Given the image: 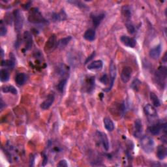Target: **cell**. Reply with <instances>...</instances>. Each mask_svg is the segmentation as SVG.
I'll return each mask as SVG.
<instances>
[{
    "label": "cell",
    "mask_w": 167,
    "mask_h": 167,
    "mask_svg": "<svg viewBox=\"0 0 167 167\" xmlns=\"http://www.w3.org/2000/svg\"><path fill=\"white\" fill-rule=\"evenodd\" d=\"M167 68L165 66H160L155 73V79L158 86L164 89L166 86Z\"/></svg>",
    "instance_id": "1"
},
{
    "label": "cell",
    "mask_w": 167,
    "mask_h": 167,
    "mask_svg": "<svg viewBox=\"0 0 167 167\" xmlns=\"http://www.w3.org/2000/svg\"><path fill=\"white\" fill-rule=\"evenodd\" d=\"M141 146L146 153H151L153 151L155 143L153 138L148 136H144L141 138Z\"/></svg>",
    "instance_id": "2"
},
{
    "label": "cell",
    "mask_w": 167,
    "mask_h": 167,
    "mask_svg": "<svg viewBox=\"0 0 167 167\" xmlns=\"http://www.w3.org/2000/svg\"><path fill=\"white\" fill-rule=\"evenodd\" d=\"M28 20L30 22L33 24H41L46 22V20L39 12L37 8H33L30 11L28 17Z\"/></svg>",
    "instance_id": "3"
},
{
    "label": "cell",
    "mask_w": 167,
    "mask_h": 167,
    "mask_svg": "<svg viewBox=\"0 0 167 167\" xmlns=\"http://www.w3.org/2000/svg\"><path fill=\"white\" fill-rule=\"evenodd\" d=\"M14 21V28L15 31L19 32L22 29L24 24V19L22 13L18 9L14 10L13 12Z\"/></svg>",
    "instance_id": "4"
},
{
    "label": "cell",
    "mask_w": 167,
    "mask_h": 167,
    "mask_svg": "<svg viewBox=\"0 0 167 167\" xmlns=\"http://www.w3.org/2000/svg\"><path fill=\"white\" fill-rule=\"evenodd\" d=\"M149 132L153 135H159L161 131L166 132V123H158L151 125L148 128Z\"/></svg>",
    "instance_id": "5"
},
{
    "label": "cell",
    "mask_w": 167,
    "mask_h": 167,
    "mask_svg": "<svg viewBox=\"0 0 167 167\" xmlns=\"http://www.w3.org/2000/svg\"><path fill=\"white\" fill-rule=\"evenodd\" d=\"M110 86L108 88H106L103 90L104 92H108L111 90V89L113 87L114 81L116 77V65L112 62H110Z\"/></svg>",
    "instance_id": "6"
},
{
    "label": "cell",
    "mask_w": 167,
    "mask_h": 167,
    "mask_svg": "<svg viewBox=\"0 0 167 167\" xmlns=\"http://www.w3.org/2000/svg\"><path fill=\"white\" fill-rule=\"evenodd\" d=\"M57 43L56 37H55V35L53 34L50 37L48 40L47 41L45 46H44V51L47 52H52L55 47H57Z\"/></svg>",
    "instance_id": "7"
},
{
    "label": "cell",
    "mask_w": 167,
    "mask_h": 167,
    "mask_svg": "<svg viewBox=\"0 0 167 167\" xmlns=\"http://www.w3.org/2000/svg\"><path fill=\"white\" fill-rule=\"evenodd\" d=\"M132 70L131 67L125 66L123 68L121 73V79L124 83H127L131 79Z\"/></svg>",
    "instance_id": "8"
},
{
    "label": "cell",
    "mask_w": 167,
    "mask_h": 167,
    "mask_svg": "<svg viewBox=\"0 0 167 167\" xmlns=\"http://www.w3.org/2000/svg\"><path fill=\"white\" fill-rule=\"evenodd\" d=\"M120 41L124 45L132 48H135L136 44V41L135 39L127 35H122L120 37Z\"/></svg>",
    "instance_id": "9"
},
{
    "label": "cell",
    "mask_w": 167,
    "mask_h": 167,
    "mask_svg": "<svg viewBox=\"0 0 167 167\" xmlns=\"http://www.w3.org/2000/svg\"><path fill=\"white\" fill-rule=\"evenodd\" d=\"M55 99V96L54 93H50L48 97H47L45 101H44L41 104V108L43 110H47L52 105Z\"/></svg>",
    "instance_id": "10"
},
{
    "label": "cell",
    "mask_w": 167,
    "mask_h": 167,
    "mask_svg": "<svg viewBox=\"0 0 167 167\" xmlns=\"http://www.w3.org/2000/svg\"><path fill=\"white\" fill-rule=\"evenodd\" d=\"M161 51H162V47L161 44H159L150 50L149 52V57L153 59H157L160 57Z\"/></svg>",
    "instance_id": "11"
},
{
    "label": "cell",
    "mask_w": 167,
    "mask_h": 167,
    "mask_svg": "<svg viewBox=\"0 0 167 167\" xmlns=\"http://www.w3.org/2000/svg\"><path fill=\"white\" fill-rule=\"evenodd\" d=\"M144 111L146 115L149 117V118H155L157 116L156 109H155L153 105L150 104H148L144 107Z\"/></svg>",
    "instance_id": "12"
},
{
    "label": "cell",
    "mask_w": 167,
    "mask_h": 167,
    "mask_svg": "<svg viewBox=\"0 0 167 167\" xmlns=\"http://www.w3.org/2000/svg\"><path fill=\"white\" fill-rule=\"evenodd\" d=\"M105 17V14L104 13H93L91 14V18L93 22V26L97 27H98L101 22Z\"/></svg>",
    "instance_id": "13"
},
{
    "label": "cell",
    "mask_w": 167,
    "mask_h": 167,
    "mask_svg": "<svg viewBox=\"0 0 167 167\" xmlns=\"http://www.w3.org/2000/svg\"><path fill=\"white\" fill-rule=\"evenodd\" d=\"M143 131V127L142 121L139 119L136 120L135 121V128H134V136L136 138L140 137L142 135Z\"/></svg>",
    "instance_id": "14"
},
{
    "label": "cell",
    "mask_w": 167,
    "mask_h": 167,
    "mask_svg": "<svg viewBox=\"0 0 167 167\" xmlns=\"http://www.w3.org/2000/svg\"><path fill=\"white\" fill-rule=\"evenodd\" d=\"M97 134L99 135V137L100 138V140H101V142L103 144L104 149L106 150V151H108L110 148V145H109L108 138L107 135H106L104 132H99V131H97Z\"/></svg>",
    "instance_id": "15"
},
{
    "label": "cell",
    "mask_w": 167,
    "mask_h": 167,
    "mask_svg": "<svg viewBox=\"0 0 167 167\" xmlns=\"http://www.w3.org/2000/svg\"><path fill=\"white\" fill-rule=\"evenodd\" d=\"M95 88V77L89 76L85 80V88L88 93L92 92Z\"/></svg>",
    "instance_id": "16"
},
{
    "label": "cell",
    "mask_w": 167,
    "mask_h": 167,
    "mask_svg": "<svg viewBox=\"0 0 167 167\" xmlns=\"http://www.w3.org/2000/svg\"><path fill=\"white\" fill-rule=\"evenodd\" d=\"M24 39L26 43L25 48L26 50L31 49L33 45V39L31 33L28 31H26L24 33Z\"/></svg>",
    "instance_id": "17"
},
{
    "label": "cell",
    "mask_w": 167,
    "mask_h": 167,
    "mask_svg": "<svg viewBox=\"0 0 167 167\" xmlns=\"http://www.w3.org/2000/svg\"><path fill=\"white\" fill-rule=\"evenodd\" d=\"M103 62L101 59L95 60L88 65V70H100L103 68Z\"/></svg>",
    "instance_id": "18"
},
{
    "label": "cell",
    "mask_w": 167,
    "mask_h": 167,
    "mask_svg": "<svg viewBox=\"0 0 167 167\" xmlns=\"http://www.w3.org/2000/svg\"><path fill=\"white\" fill-rule=\"evenodd\" d=\"M157 157L160 160H163L165 159L167 155V149L163 145H159L157 149Z\"/></svg>",
    "instance_id": "19"
},
{
    "label": "cell",
    "mask_w": 167,
    "mask_h": 167,
    "mask_svg": "<svg viewBox=\"0 0 167 167\" xmlns=\"http://www.w3.org/2000/svg\"><path fill=\"white\" fill-rule=\"evenodd\" d=\"M96 31L92 28L87 30L84 34V38L88 41H94L96 39Z\"/></svg>",
    "instance_id": "20"
},
{
    "label": "cell",
    "mask_w": 167,
    "mask_h": 167,
    "mask_svg": "<svg viewBox=\"0 0 167 167\" xmlns=\"http://www.w3.org/2000/svg\"><path fill=\"white\" fill-rule=\"evenodd\" d=\"M103 124L105 129L108 131H112L114 129V124L110 118L106 117L103 119Z\"/></svg>",
    "instance_id": "21"
},
{
    "label": "cell",
    "mask_w": 167,
    "mask_h": 167,
    "mask_svg": "<svg viewBox=\"0 0 167 167\" xmlns=\"http://www.w3.org/2000/svg\"><path fill=\"white\" fill-rule=\"evenodd\" d=\"M67 18V15L64 10L60 11L58 13H54L52 16V19L54 22H58V21H63L65 20Z\"/></svg>",
    "instance_id": "22"
},
{
    "label": "cell",
    "mask_w": 167,
    "mask_h": 167,
    "mask_svg": "<svg viewBox=\"0 0 167 167\" xmlns=\"http://www.w3.org/2000/svg\"><path fill=\"white\" fill-rule=\"evenodd\" d=\"M122 14H123V16L125 18V22L130 21L132 13L129 7L124 6L122 8Z\"/></svg>",
    "instance_id": "23"
},
{
    "label": "cell",
    "mask_w": 167,
    "mask_h": 167,
    "mask_svg": "<svg viewBox=\"0 0 167 167\" xmlns=\"http://www.w3.org/2000/svg\"><path fill=\"white\" fill-rule=\"evenodd\" d=\"M2 66L5 67L9 69H13L15 66V61L13 58H11L9 60H2Z\"/></svg>",
    "instance_id": "24"
},
{
    "label": "cell",
    "mask_w": 167,
    "mask_h": 167,
    "mask_svg": "<svg viewBox=\"0 0 167 167\" xmlns=\"http://www.w3.org/2000/svg\"><path fill=\"white\" fill-rule=\"evenodd\" d=\"M26 81V76L24 73H18L15 77V82L19 86H22Z\"/></svg>",
    "instance_id": "25"
},
{
    "label": "cell",
    "mask_w": 167,
    "mask_h": 167,
    "mask_svg": "<svg viewBox=\"0 0 167 167\" xmlns=\"http://www.w3.org/2000/svg\"><path fill=\"white\" fill-rule=\"evenodd\" d=\"M2 91L3 93H10L13 95H17L18 91L16 88L13 86L9 85V86H3L2 88Z\"/></svg>",
    "instance_id": "26"
},
{
    "label": "cell",
    "mask_w": 167,
    "mask_h": 167,
    "mask_svg": "<svg viewBox=\"0 0 167 167\" xmlns=\"http://www.w3.org/2000/svg\"><path fill=\"white\" fill-rule=\"evenodd\" d=\"M72 39V37L71 36L69 37H66L65 38L62 39H60L58 43H57V47L59 48H63L65 47H66L67 44H69V43L71 41V40Z\"/></svg>",
    "instance_id": "27"
},
{
    "label": "cell",
    "mask_w": 167,
    "mask_h": 167,
    "mask_svg": "<svg viewBox=\"0 0 167 167\" xmlns=\"http://www.w3.org/2000/svg\"><path fill=\"white\" fill-rule=\"evenodd\" d=\"M10 75L6 69H2L0 71V80L2 82H6L9 80Z\"/></svg>",
    "instance_id": "28"
},
{
    "label": "cell",
    "mask_w": 167,
    "mask_h": 167,
    "mask_svg": "<svg viewBox=\"0 0 167 167\" xmlns=\"http://www.w3.org/2000/svg\"><path fill=\"white\" fill-rule=\"evenodd\" d=\"M149 97H150V100H151V101L153 103V107H159L161 103L159 99V97L157 96L156 94L153 92H151L149 95Z\"/></svg>",
    "instance_id": "29"
},
{
    "label": "cell",
    "mask_w": 167,
    "mask_h": 167,
    "mask_svg": "<svg viewBox=\"0 0 167 167\" xmlns=\"http://www.w3.org/2000/svg\"><path fill=\"white\" fill-rule=\"evenodd\" d=\"M67 82V79H62V80H61L59 82L57 86V89L60 93H63V92L64 89H65V86H66Z\"/></svg>",
    "instance_id": "30"
},
{
    "label": "cell",
    "mask_w": 167,
    "mask_h": 167,
    "mask_svg": "<svg viewBox=\"0 0 167 167\" xmlns=\"http://www.w3.org/2000/svg\"><path fill=\"white\" fill-rule=\"evenodd\" d=\"M141 86V82L138 79H135L132 82L131 87L134 91L138 92L139 90V89H140Z\"/></svg>",
    "instance_id": "31"
},
{
    "label": "cell",
    "mask_w": 167,
    "mask_h": 167,
    "mask_svg": "<svg viewBox=\"0 0 167 167\" xmlns=\"http://www.w3.org/2000/svg\"><path fill=\"white\" fill-rule=\"evenodd\" d=\"M125 26L127 27V30L130 34H133L135 32V28L133 24L131 23V21L125 22Z\"/></svg>",
    "instance_id": "32"
},
{
    "label": "cell",
    "mask_w": 167,
    "mask_h": 167,
    "mask_svg": "<svg viewBox=\"0 0 167 167\" xmlns=\"http://www.w3.org/2000/svg\"><path fill=\"white\" fill-rule=\"evenodd\" d=\"M7 27L3 25V22H2L1 27H0V35H1L2 37H3L7 34Z\"/></svg>",
    "instance_id": "33"
},
{
    "label": "cell",
    "mask_w": 167,
    "mask_h": 167,
    "mask_svg": "<svg viewBox=\"0 0 167 167\" xmlns=\"http://www.w3.org/2000/svg\"><path fill=\"white\" fill-rule=\"evenodd\" d=\"M100 82H102L104 84H108V78L107 75H103L101 78H100Z\"/></svg>",
    "instance_id": "34"
},
{
    "label": "cell",
    "mask_w": 167,
    "mask_h": 167,
    "mask_svg": "<svg viewBox=\"0 0 167 167\" xmlns=\"http://www.w3.org/2000/svg\"><path fill=\"white\" fill-rule=\"evenodd\" d=\"M69 3H71L72 4H74V5H76L77 7H84V5H83L80 2H76V1H71V2H69Z\"/></svg>",
    "instance_id": "35"
},
{
    "label": "cell",
    "mask_w": 167,
    "mask_h": 167,
    "mask_svg": "<svg viewBox=\"0 0 167 167\" xmlns=\"http://www.w3.org/2000/svg\"><path fill=\"white\" fill-rule=\"evenodd\" d=\"M58 166H61V167H64V166H68V164L67 163V161L64 159L61 160L59 163L58 164Z\"/></svg>",
    "instance_id": "36"
},
{
    "label": "cell",
    "mask_w": 167,
    "mask_h": 167,
    "mask_svg": "<svg viewBox=\"0 0 167 167\" xmlns=\"http://www.w3.org/2000/svg\"><path fill=\"white\" fill-rule=\"evenodd\" d=\"M95 55H96V52H93L90 55V56H89V57L87 58V59L86 60V62H85V63L86 64V63H88L89 62H90V61L95 57Z\"/></svg>",
    "instance_id": "37"
},
{
    "label": "cell",
    "mask_w": 167,
    "mask_h": 167,
    "mask_svg": "<svg viewBox=\"0 0 167 167\" xmlns=\"http://www.w3.org/2000/svg\"><path fill=\"white\" fill-rule=\"evenodd\" d=\"M34 161H35V157L33 155H31L30 158V166H33L34 165Z\"/></svg>",
    "instance_id": "38"
},
{
    "label": "cell",
    "mask_w": 167,
    "mask_h": 167,
    "mask_svg": "<svg viewBox=\"0 0 167 167\" xmlns=\"http://www.w3.org/2000/svg\"><path fill=\"white\" fill-rule=\"evenodd\" d=\"M0 106H1V110H3V107H5V103H3V101L2 100V99H1V105Z\"/></svg>",
    "instance_id": "39"
},
{
    "label": "cell",
    "mask_w": 167,
    "mask_h": 167,
    "mask_svg": "<svg viewBox=\"0 0 167 167\" xmlns=\"http://www.w3.org/2000/svg\"><path fill=\"white\" fill-rule=\"evenodd\" d=\"M166 53H165V54L164 55L163 59V62H164L165 63H166Z\"/></svg>",
    "instance_id": "40"
},
{
    "label": "cell",
    "mask_w": 167,
    "mask_h": 167,
    "mask_svg": "<svg viewBox=\"0 0 167 167\" xmlns=\"http://www.w3.org/2000/svg\"><path fill=\"white\" fill-rule=\"evenodd\" d=\"M2 58H3V55H4V52H3V49H2Z\"/></svg>",
    "instance_id": "41"
}]
</instances>
